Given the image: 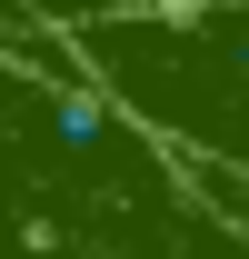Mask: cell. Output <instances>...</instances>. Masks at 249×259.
Returning a JSON list of instances; mask_svg holds the SVG:
<instances>
[{"label": "cell", "mask_w": 249, "mask_h": 259, "mask_svg": "<svg viewBox=\"0 0 249 259\" xmlns=\"http://www.w3.org/2000/svg\"><path fill=\"white\" fill-rule=\"evenodd\" d=\"M40 30H110V20H150V10H219V0H30Z\"/></svg>", "instance_id": "obj_1"}, {"label": "cell", "mask_w": 249, "mask_h": 259, "mask_svg": "<svg viewBox=\"0 0 249 259\" xmlns=\"http://www.w3.org/2000/svg\"><path fill=\"white\" fill-rule=\"evenodd\" d=\"M189 180H199V199H210L219 220L249 239V169H219V160H189Z\"/></svg>", "instance_id": "obj_2"}, {"label": "cell", "mask_w": 249, "mask_h": 259, "mask_svg": "<svg viewBox=\"0 0 249 259\" xmlns=\"http://www.w3.org/2000/svg\"><path fill=\"white\" fill-rule=\"evenodd\" d=\"M30 40H40V10L30 0H0V50H30Z\"/></svg>", "instance_id": "obj_3"}]
</instances>
